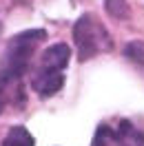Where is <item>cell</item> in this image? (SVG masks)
Returning a JSON list of instances; mask_svg holds the SVG:
<instances>
[{
    "label": "cell",
    "mask_w": 144,
    "mask_h": 146,
    "mask_svg": "<svg viewBox=\"0 0 144 146\" xmlns=\"http://www.w3.org/2000/svg\"><path fill=\"white\" fill-rule=\"evenodd\" d=\"M47 33L42 29H31L13 36L7 42V49L0 58V84L2 86H13L20 82V78L29 71L33 62V55L40 42H45Z\"/></svg>",
    "instance_id": "cell-1"
},
{
    "label": "cell",
    "mask_w": 144,
    "mask_h": 146,
    "mask_svg": "<svg viewBox=\"0 0 144 146\" xmlns=\"http://www.w3.org/2000/svg\"><path fill=\"white\" fill-rule=\"evenodd\" d=\"M73 42H75V49H78V58L82 62H87L95 55L109 51L113 42L109 38L107 29L100 25L93 16H80L78 22L73 25Z\"/></svg>",
    "instance_id": "cell-2"
},
{
    "label": "cell",
    "mask_w": 144,
    "mask_h": 146,
    "mask_svg": "<svg viewBox=\"0 0 144 146\" xmlns=\"http://www.w3.org/2000/svg\"><path fill=\"white\" fill-rule=\"evenodd\" d=\"M91 146H144V133L129 119L100 124Z\"/></svg>",
    "instance_id": "cell-3"
},
{
    "label": "cell",
    "mask_w": 144,
    "mask_h": 146,
    "mask_svg": "<svg viewBox=\"0 0 144 146\" xmlns=\"http://www.w3.org/2000/svg\"><path fill=\"white\" fill-rule=\"evenodd\" d=\"M64 86V71H49V69H38L31 78V89L40 98H51Z\"/></svg>",
    "instance_id": "cell-4"
},
{
    "label": "cell",
    "mask_w": 144,
    "mask_h": 146,
    "mask_svg": "<svg viewBox=\"0 0 144 146\" xmlns=\"http://www.w3.org/2000/svg\"><path fill=\"white\" fill-rule=\"evenodd\" d=\"M69 58H71V49L67 44H53L45 49L42 55H40V62H38V69H49V71H64L67 64H69Z\"/></svg>",
    "instance_id": "cell-5"
},
{
    "label": "cell",
    "mask_w": 144,
    "mask_h": 146,
    "mask_svg": "<svg viewBox=\"0 0 144 146\" xmlns=\"http://www.w3.org/2000/svg\"><path fill=\"white\" fill-rule=\"evenodd\" d=\"M2 146H36V139L25 126H13L2 139Z\"/></svg>",
    "instance_id": "cell-6"
},
{
    "label": "cell",
    "mask_w": 144,
    "mask_h": 146,
    "mask_svg": "<svg viewBox=\"0 0 144 146\" xmlns=\"http://www.w3.org/2000/svg\"><path fill=\"white\" fill-rule=\"evenodd\" d=\"M104 9L111 18L122 20L131 16V9H129V2L126 0H104Z\"/></svg>",
    "instance_id": "cell-7"
},
{
    "label": "cell",
    "mask_w": 144,
    "mask_h": 146,
    "mask_svg": "<svg viewBox=\"0 0 144 146\" xmlns=\"http://www.w3.org/2000/svg\"><path fill=\"white\" fill-rule=\"evenodd\" d=\"M144 46H142V42H131V44L124 49V53L129 55V58H133V60H137V62H142L144 60Z\"/></svg>",
    "instance_id": "cell-8"
},
{
    "label": "cell",
    "mask_w": 144,
    "mask_h": 146,
    "mask_svg": "<svg viewBox=\"0 0 144 146\" xmlns=\"http://www.w3.org/2000/svg\"><path fill=\"white\" fill-rule=\"evenodd\" d=\"M5 89H7V86H2V84H0V113L5 111V104H7V100H9V98H7V91H5Z\"/></svg>",
    "instance_id": "cell-9"
}]
</instances>
